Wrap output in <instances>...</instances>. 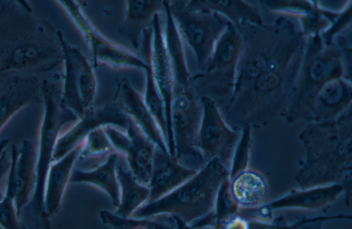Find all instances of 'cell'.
<instances>
[{
	"instance_id": "3",
	"label": "cell",
	"mask_w": 352,
	"mask_h": 229,
	"mask_svg": "<svg viewBox=\"0 0 352 229\" xmlns=\"http://www.w3.org/2000/svg\"><path fill=\"white\" fill-rule=\"evenodd\" d=\"M351 106L338 117L311 122L300 132L306 158L296 176L300 189L333 184L342 186L349 205L352 176V111Z\"/></svg>"
},
{
	"instance_id": "31",
	"label": "cell",
	"mask_w": 352,
	"mask_h": 229,
	"mask_svg": "<svg viewBox=\"0 0 352 229\" xmlns=\"http://www.w3.org/2000/svg\"><path fill=\"white\" fill-rule=\"evenodd\" d=\"M99 215L103 224L112 229H176L172 215H168L148 218L123 217L102 210Z\"/></svg>"
},
{
	"instance_id": "11",
	"label": "cell",
	"mask_w": 352,
	"mask_h": 229,
	"mask_svg": "<svg viewBox=\"0 0 352 229\" xmlns=\"http://www.w3.org/2000/svg\"><path fill=\"white\" fill-rule=\"evenodd\" d=\"M58 2L71 17L88 44L93 58V67L99 64L113 69H138L144 71L147 63L142 57L104 36L93 25L83 10L82 1L61 0Z\"/></svg>"
},
{
	"instance_id": "12",
	"label": "cell",
	"mask_w": 352,
	"mask_h": 229,
	"mask_svg": "<svg viewBox=\"0 0 352 229\" xmlns=\"http://www.w3.org/2000/svg\"><path fill=\"white\" fill-rule=\"evenodd\" d=\"M199 99L202 106V117L197 147L206 163L217 158L229 173L241 130H233L227 124L210 98L201 96Z\"/></svg>"
},
{
	"instance_id": "20",
	"label": "cell",
	"mask_w": 352,
	"mask_h": 229,
	"mask_svg": "<svg viewBox=\"0 0 352 229\" xmlns=\"http://www.w3.org/2000/svg\"><path fill=\"white\" fill-rule=\"evenodd\" d=\"M342 192V186L337 184L300 189L292 190L265 206L272 212L283 209H323L336 201Z\"/></svg>"
},
{
	"instance_id": "32",
	"label": "cell",
	"mask_w": 352,
	"mask_h": 229,
	"mask_svg": "<svg viewBox=\"0 0 352 229\" xmlns=\"http://www.w3.org/2000/svg\"><path fill=\"white\" fill-rule=\"evenodd\" d=\"M14 198L13 178L9 169L4 197L0 200V227L2 229H27L17 214Z\"/></svg>"
},
{
	"instance_id": "21",
	"label": "cell",
	"mask_w": 352,
	"mask_h": 229,
	"mask_svg": "<svg viewBox=\"0 0 352 229\" xmlns=\"http://www.w3.org/2000/svg\"><path fill=\"white\" fill-rule=\"evenodd\" d=\"M58 34L63 51L65 66L62 101L65 108L80 119L85 112L80 97L79 83L82 64L87 57L78 47L68 43L60 31L58 30Z\"/></svg>"
},
{
	"instance_id": "5",
	"label": "cell",
	"mask_w": 352,
	"mask_h": 229,
	"mask_svg": "<svg viewBox=\"0 0 352 229\" xmlns=\"http://www.w3.org/2000/svg\"><path fill=\"white\" fill-rule=\"evenodd\" d=\"M302 64L283 117L288 123L307 121L311 102L327 82L346 74L340 48L335 43L325 45L320 34L305 37Z\"/></svg>"
},
{
	"instance_id": "7",
	"label": "cell",
	"mask_w": 352,
	"mask_h": 229,
	"mask_svg": "<svg viewBox=\"0 0 352 229\" xmlns=\"http://www.w3.org/2000/svg\"><path fill=\"white\" fill-rule=\"evenodd\" d=\"M242 39L234 90L232 99L241 93L267 67L281 47L297 30L285 16L271 25H256L247 21L236 27Z\"/></svg>"
},
{
	"instance_id": "26",
	"label": "cell",
	"mask_w": 352,
	"mask_h": 229,
	"mask_svg": "<svg viewBox=\"0 0 352 229\" xmlns=\"http://www.w3.org/2000/svg\"><path fill=\"white\" fill-rule=\"evenodd\" d=\"M164 40L173 73L175 88L187 87L190 85V74L186 61L183 40L170 12L168 1H164Z\"/></svg>"
},
{
	"instance_id": "22",
	"label": "cell",
	"mask_w": 352,
	"mask_h": 229,
	"mask_svg": "<svg viewBox=\"0 0 352 229\" xmlns=\"http://www.w3.org/2000/svg\"><path fill=\"white\" fill-rule=\"evenodd\" d=\"M232 197L240 209L256 208L267 204L268 183L258 171L249 167L228 178Z\"/></svg>"
},
{
	"instance_id": "18",
	"label": "cell",
	"mask_w": 352,
	"mask_h": 229,
	"mask_svg": "<svg viewBox=\"0 0 352 229\" xmlns=\"http://www.w3.org/2000/svg\"><path fill=\"white\" fill-rule=\"evenodd\" d=\"M177 162L169 153L155 146L151 175L148 187L150 195L147 202L155 201L170 193L197 173Z\"/></svg>"
},
{
	"instance_id": "1",
	"label": "cell",
	"mask_w": 352,
	"mask_h": 229,
	"mask_svg": "<svg viewBox=\"0 0 352 229\" xmlns=\"http://www.w3.org/2000/svg\"><path fill=\"white\" fill-rule=\"evenodd\" d=\"M58 31L34 16L26 1H6L0 9V77L47 73L63 62Z\"/></svg>"
},
{
	"instance_id": "34",
	"label": "cell",
	"mask_w": 352,
	"mask_h": 229,
	"mask_svg": "<svg viewBox=\"0 0 352 229\" xmlns=\"http://www.w3.org/2000/svg\"><path fill=\"white\" fill-rule=\"evenodd\" d=\"M267 12H280L296 15L298 18L314 11L318 1L302 0H263L258 1Z\"/></svg>"
},
{
	"instance_id": "29",
	"label": "cell",
	"mask_w": 352,
	"mask_h": 229,
	"mask_svg": "<svg viewBox=\"0 0 352 229\" xmlns=\"http://www.w3.org/2000/svg\"><path fill=\"white\" fill-rule=\"evenodd\" d=\"M116 176L120 189V203L114 213L129 217L148 202L150 190L148 186L140 184L129 169H124L120 164L117 165Z\"/></svg>"
},
{
	"instance_id": "4",
	"label": "cell",
	"mask_w": 352,
	"mask_h": 229,
	"mask_svg": "<svg viewBox=\"0 0 352 229\" xmlns=\"http://www.w3.org/2000/svg\"><path fill=\"white\" fill-rule=\"evenodd\" d=\"M228 177V171L223 164L217 158L212 159L180 186L155 201L143 204L131 217L175 215L190 225L214 214L219 189Z\"/></svg>"
},
{
	"instance_id": "2",
	"label": "cell",
	"mask_w": 352,
	"mask_h": 229,
	"mask_svg": "<svg viewBox=\"0 0 352 229\" xmlns=\"http://www.w3.org/2000/svg\"><path fill=\"white\" fill-rule=\"evenodd\" d=\"M306 38L296 30L279 49L266 69L221 114L233 130L261 128L283 117L299 72Z\"/></svg>"
},
{
	"instance_id": "10",
	"label": "cell",
	"mask_w": 352,
	"mask_h": 229,
	"mask_svg": "<svg viewBox=\"0 0 352 229\" xmlns=\"http://www.w3.org/2000/svg\"><path fill=\"white\" fill-rule=\"evenodd\" d=\"M168 7L182 40L195 54L199 71L210 58L229 21L215 12L191 8L187 1H168Z\"/></svg>"
},
{
	"instance_id": "19",
	"label": "cell",
	"mask_w": 352,
	"mask_h": 229,
	"mask_svg": "<svg viewBox=\"0 0 352 229\" xmlns=\"http://www.w3.org/2000/svg\"><path fill=\"white\" fill-rule=\"evenodd\" d=\"M351 80L340 77L327 82L314 97L307 121L323 122L333 119L351 106Z\"/></svg>"
},
{
	"instance_id": "39",
	"label": "cell",
	"mask_w": 352,
	"mask_h": 229,
	"mask_svg": "<svg viewBox=\"0 0 352 229\" xmlns=\"http://www.w3.org/2000/svg\"><path fill=\"white\" fill-rule=\"evenodd\" d=\"M0 229H2V228L0 227Z\"/></svg>"
},
{
	"instance_id": "36",
	"label": "cell",
	"mask_w": 352,
	"mask_h": 229,
	"mask_svg": "<svg viewBox=\"0 0 352 229\" xmlns=\"http://www.w3.org/2000/svg\"><path fill=\"white\" fill-rule=\"evenodd\" d=\"M10 167V160L8 157L6 151L0 154V200L4 197L5 192L2 189L6 176H8Z\"/></svg>"
},
{
	"instance_id": "33",
	"label": "cell",
	"mask_w": 352,
	"mask_h": 229,
	"mask_svg": "<svg viewBox=\"0 0 352 229\" xmlns=\"http://www.w3.org/2000/svg\"><path fill=\"white\" fill-rule=\"evenodd\" d=\"M112 153L117 152L102 126L93 130L86 136L78 159L83 161L93 157L109 156Z\"/></svg>"
},
{
	"instance_id": "38",
	"label": "cell",
	"mask_w": 352,
	"mask_h": 229,
	"mask_svg": "<svg viewBox=\"0 0 352 229\" xmlns=\"http://www.w3.org/2000/svg\"><path fill=\"white\" fill-rule=\"evenodd\" d=\"M9 143V139L3 138L0 141V154L3 151H4L5 148L8 145Z\"/></svg>"
},
{
	"instance_id": "13",
	"label": "cell",
	"mask_w": 352,
	"mask_h": 229,
	"mask_svg": "<svg viewBox=\"0 0 352 229\" xmlns=\"http://www.w3.org/2000/svg\"><path fill=\"white\" fill-rule=\"evenodd\" d=\"M132 121L113 100L100 107L92 106L85 110L83 116L74 125L59 135L54 148L52 162L60 160L82 144L93 130L111 125L125 131Z\"/></svg>"
},
{
	"instance_id": "25",
	"label": "cell",
	"mask_w": 352,
	"mask_h": 229,
	"mask_svg": "<svg viewBox=\"0 0 352 229\" xmlns=\"http://www.w3.org/2000/svg\"><path fill=\"white\" fill-rule=\"evenodd\" d=\"M126 132L131 138V144L124 154L129 171L142 184L148 186L151 175L155 145L148 138L132 121Z\"/></svg>"
},
{
	"instance_id": "35",
	"label": "cell",
	"mask_w": 352,
	"mask_h": 229,
	"mask_svg": "<svg viewBox=\"0 0 352 229\" xmlns=\"http://www.w3.org/2000/svg\"><path fill=\"white\" fill-rule=\"evenodd\" d=\"M213 229H250L248 221L239 213L214 224Z\"/></svg>"
},
{
	"instance_id": "17",
	"label": "cell",
	"mask_w": 352,
	"mask_h": 229,
	"mask_svg": "<svg viewBox=\"0 0 352 229\" xmlns=\"http://www.w3.org/2000/svg\"><path fill=\"white\" fill-rule=\"evenodd\" d=\"M113 101L155 146L169 153L166 142L148 110L142 95L131 85L128 80L123 79L118 84Z\"/></svg>"
},
{
	"instance_id": "27",
	"label": "cell",
	"mask_w": 352,
	"mask_h": 229,
	"mask_svg": "<svg viewBox=\"0 0 352 229\" xmlns=\"http://www.w3.org/2000/svg\"><path fill=\"white\" fill-rule=\"evenodd\" d=\"M118 154L112 153L106 161L91 171L76 169L72 171L70 183H89L103 190L116 208L120 203V189L116 176Z\"/></svg>"
},
{
	"instance_id": "37",
	"label": "cell",
	"mask_w": 352,
	"mask_h": 229,
	"mask_svg": "<svg viewBox=\"0 0 352 229\" xmlns=\"http://www.w3.org/2000/svg\"><path fill=\"white\" fill-rule=\"evenodd\" d=\"M176 229H196L192 228L190 225L183 221L177 216L172 215ZM199 229H213V226H206Z\"/></svg>"
},
{
	"instance_id": "15",
	"label": "cell",
	"mask_w": 352,
	"mask_h": 229,
	"mask_svg": "<svg viewBox=\"0 0 352 229\" xmlns=\"http://www.w3.org/2000/svg\"><path fill=\"white\" fill-rule=\"evenodd\" d=\"M36 162L37 154L31 141L24 140L19 148L12 145L10 169L13 178L14 205L20 218L36 190Z\"/></svg>"
},
{
	"instance_id": "23",
	"label": "cell",
	"mask_w": 352,
	"mask_h": 229,
	"mask_svg": "<svg viewBox=\"0 0 352 229\" xmlns=\"http://www.w3.org/2000/svg\"><path fill=\"white\" fill-rule=\"evenodd\" d=\"M124 20L118 32L138 49L144 30L151 27L156 14L164 13V1L127 0Z\"/></svg>"
},
{
	"instance_id": "9",
	"label": "cell",
	"mask_w": 352,
	"mask_h": 229,
	"mask_svg": "<svg viewBox=\"0 0 352 229\" xmlns=\"http://www.w3.org/2000/svg\"><path fill=\"white\" fill-rule=\"evenodd\" d=\"M201 117L200 99L191 84L175 88L171 106L175 158L181 165L197 171L206 164L197 147Z\"/></svg>"
},
{
	"instance_id": "24",
	"label": "cell",
	"mask_w": 352,
	"mask_h": 229,
	"mask_svg": "<svg viewBox=\"0 0 352 229\" xmlns=\"http://www.w3.org/2000/svg\"><path fill=\"white\" fill-rule=\"evenodd\" d=\"M82 148V143L60 160L52 162L46 178L44 206L50 219L60 210L64 193L73 167Z\"/></svg>"
},
{
	"instance_id": "14",
	"label": "cell",
	"mask_w": 352,
	"mask_h": 229,
	"mask_svg": "<svg viewBox=\"0 0 352 229\" xmlns=\"http://www.w3.org/2000/svg\"><path fill=\"white\" fill-rule=\"evenodd\" d=\"M161 14L154 16L152 24V39L148 48V59L152 73L162 97L166 115L167 128V146L169 154L175 158V148L171 125V106L173 99L175 82L173 73L164 40V31Z\"/></svg>"
},
{
	"instance_id": "6",
	"label": "cell",
	"mask_w": 352,
	"mask_h": 229,
	"mask_svg": "<svg viewBox=\"0 0 352 229\" xmlns=\"http://www.w3.org/2000/svg\"><path fill=\"white\" fill-rule=\"evenodd\" d=\"M41 92L44 104L38 153L36 162V187L30 203L23 210L25 211L34 226L40 229H51L52 224L44 206V192L46 178L52 162V154L62 127L78 118L65 108L62 101V88L54 82L43 80ZM22 211V212H23Z\"/></svg>"
},
{
	"instance_id": "16",
	"label": "cell",
	"mask_w": 352,
	"mask_h": 229,
	"mask_svg": "<svg viewBox=\"0 0 352 229\" xmlns=\"http://www.w3.org/2000/svg\"><path fill=\"white\" fill-rule=\"evenodd\" d=\"M43 104L41 83L36 75H13L0 86V130L24 107Z\"/></svg>"
},
{
	"instance_id": "40",
	"label": "cell",
	"mask_w": 352,
	"mask_h": 229,
	"mask_svg": "<svg viewBox=\"0 0 352 229\" xmlns=\"http://www.w3.org/2000/svg\"><path fill=\"white\" fill-rule=\"evenodd\" d=\"M290 229V228H289ZM294 229V228H293Z\"/></svg>"
},
{
	"instance_id": "8",
	"label": "cell",
	"mask_w": 352,
	"mask_h": 229,
	"mask_svg": "<svg viewBox=\"0 0 352 229\" xmlns=\"http://www.w3.org/2000/svg\"><path fill=\"white\" fill-rule=\"evenodd\" d=\"M242 39L230 21L214 51L190 84L200 97L210 98L222 114L228 107L234 90L236 64Z\"/></svg>"
},
{
	"instance_id": "28",
	"label": "cell",
	"mask_w": 352,
	"mask_h": 229,
	"mask_svg": "<svg viewBox=\"0 0 352 229\" xmlns=\"http://www.w3.org/2000/svg\"><path fill=\"white\" fill-rule=\"evenodd\" d=\"M188 7L217 12L225 16L235 27L241 22L262 25L263 20L258 9L241 0H192L187 1Z\"/></svg>"
},
{
	"instance_id": "30",
	"label": "cell",
	"mask_w": 352,
	"mask_h": 229,
	"mask_svg": "<svg viewBox=\"0 0 352 229\" xmlns=\"http://www.w3.org/2000/svg\"><path fill=\"white\" fill-rule=\"evenodd\" d=\"M151 39L152 29L151 27L144 30L142 33V56L141 57L148 64L147 68L144 71L146 77V84L142 97L148 110L160 128L167 144V128L164 103L155 84L148 59V48Z\"/></svg>"
}]
</instances>
